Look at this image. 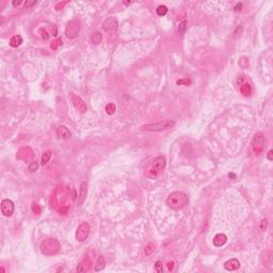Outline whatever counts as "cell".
Here are the masks:
<instances>
[{
    "label": "cell",
    "mask_w": 273,
    "mask_h": 273,
    "mask_svg": "<svg viewBox=\"0 0 273 273\" xmlns=\"http://www.w3.org/2000/svg\"><path fill=\"white\" fill-rule=\"evenodd\" d=\"M32 209H33V211L37 212V215H39L40 212H41V209H40L39 207H37V204H33V207H32Z\"/></svg>",
    "instance_id": "cell-30"
},
{
    "label": "cell",
    "mask_w": 273,
    "mask_h": 273,
    "mask_svg": "<svg viewBox=\"0 0 273 273\" xmlns=\"http://www.w3.org/2000/svg\"><path fill=\"white\" fill-rule=\"evenodd\" d=\"M79 31H80V25H79V22H76V20H72L66 26L65 35L68 39H75L76 37H78Z\"/></svg>",
    "instance_id": "cell-6"
},
{
    "label": "cell",
    "mask_w": 273,
    "mask_h": 273,
    "mask_svg": "<svg viewBox=\"0 0 273 273\" xmlns=\"http://www.w3.org/2000/svg\"><path fill=\"white\" fill-rule=\"evenodd\" d=\"M22 1H20V0H19V1H15V0H14V1L12 2V4H13V7H18V5L22 4Z\"/></svg>",
    "instance_id": "cell-32"
},
{
    "label": "cell",
    "mask_w": 273,
    "mask_h": 273,
    "mask_svg": "<svg viewBox=\"0 0 273 273\" xmlns=\"http://www.w3.org/2000/svg\"><path fill=\"white\" fill-rule=\"evenodd\" d=\"M265 147V136L261 132H257L253 139V149L256 154H259Z\"/></svg>",
    "instance_id": "cell-7"
},
{
    "label": "cell",
    "mask_w": 273,
    "mask_h": 273,
    "mask_svg": "<svg viewBox=\"0 0 273 273\" xmlns=\"http://www.w3.org/2000/svg\"><path fill=\"white\" fill-rule=\"evenodd\" d=\"M164 168H166V158L162 156H159L154 159L151 168L149 169V174L151 176H154V177H156L160 172H162L164 170Z\"/></svg>",
    "instance_id": "cell-4"
},
{
    "label": "cell",
    "mask_w": 273,
    "mask_h": 273,
    "mask_svg": "<svg viewBox=\"0 0 273 273\" xmlns=\"http://www.w3.org/2000/svg\"><path fill=\"white\" fill-rule=\"evenodd\" d=\"M35 3H37V1H26V2H25V7H34V5H35Z\"/></svg>",
    "instance_id": "cell-28"
},
{
    "label": "cell",
    "mask_w": 273,
    "mask_h": 273,
    "mask_svg": "<svg viewBox=\"0 0 273 273\" xmlns=\"http://www.w3.org/2000/svg\"><path fill=\"white\" fill-rule=\"evenodd\" d=\"M57 136L59 138H62V139H67L71 136V132L65 126H59L57 128Z\"/></svg>",
    "instance_id": "cell-14"
},
{
    "label": "cell",
    "mask_w": 273,
    "mask_h": 273,
    "mask_svg": "<svg viewBox=\"0 0 273 273\" xmlns=\"http://www.w3.org/2000/svg\"><path fill=\"white\" fill-rule=\"evenodd\" d=\"M60 242L54 238H47L41 243V252L44 255H54L60 251Z\"/></svg>",
    "instance_id": "cell-2"
},
{
    "label": "cell",
    "mask_w": 273,
    "mask_h": 273,
    "mask_svg": "<svg viewBox=\"0 0 273 273\" xmlns=\"http://www.w3.org/2000/svg\"><path fill=\"white\" fill-rule=\"evenodd\" d=\"M1 212L5 217H11L14 212V203L9 198H5L1 202Z\"/></svg>",
    "instance_id": "cell-9"
},
{
    "label": "cell",
    "mask_w": 273,
    "mask_h": 273,
    "mask_svg": "<svg viewBox=\"0 0 273 273\" xmlns=\"http://www.w3.org/2000/svg\"><path fill=\"white\" fill-rule=\"evenodd\" d=\"M240 91H241V93L244 96H250V94H251V92H252L251 85H250L249 83H244V84L241 85Z\"/></svg>",
    "instance_id": "cell-18"
},
{
    "label": "cell",
    "mask_w": 273,
    "mask_h": 273,
    "mask_svg": "<svg viewBox=\"0 0 273 273\" xmlns=\"http://www.w3.org/2000/svg\"><path fill=\"white\" fill-rule=\"evenodd\" d=\"M22 37L20 35H14V37H11L9 44L13 48H17V47H19L22 45Z\"/></svg>",
    "instance_id": "cell-15"
},
{
    "label": "cell",
    "mask_w": 273,
    "mask_h": 273,
    "mask_svg": "<svg viewBox=\"0 0 273 273\" xmlns=\"http://www.w3.org/2000/svg\"><path fill=\"white\" fill-rule=\"evenodd\" d=\"M90 225L87 222H82L78 227H77V230H76V239L78 240L79 242H83L88 239L89 235H90Z\"/></svg>",
    "instance_id": "cell-5"
},
{
    "label": "cell",
    "mask_w": 273,
    "mask_h": 273,
    "mask_svg": "<svg viewBox=\"0 0 273 273\" xmlns=\"http://www.w3.org/2000/svg\"><path fill=\"white\" fill-rule=\"evenodd\" d=\"M157 15L158 16H164V15L168 13V7H166V5H159L158 7H157Z\"/></svg>",
    "instance_id": "cell-20"
},
{
    "label": "cell",
    "mask_w": 273,
    "mask_h": 273,
    "mask_svg": "<svg viewBox=\"0 0 273 273\" xmlns=\"http://www.w3.org/2000/svg\"><path fill=\"white\" fill-rule=\"evenodd\" d=\"M175 126V121L173 119H166L162 122L154 123V124H145L141 127L144 131H163Z\"/></svg>",
    "instance_id": "cell-3"
},
{
    "label": "cell",
    "mask_w": 273,
    "mask_h": 273,
    "mask_svg": "<svg viewBox=\"0 0 273 273\" xmlns=\"http://www.w3.org/2000/svg\"><path fill=\"white\" fill-rule=\"evenodd\" d=\"M62 45V41H61V39H58L57 41H54V42H52L50 44V47L52 49H57L58 48L59 46H61Z\"/></svg>",
    "instance_id": "cell-26"
},
{
    "label": "cell",
    "mask_w": 273,
    "mask_h": 273,
    "mask_svg": "<svg viewBox=\"0 0 273 273\" xmlns=\"http://www.w3.org/2000/svg\"><path fill=\"white\" fill-rule=\"evenodd\" d=\"M71 99H72V102H73L74 107L78 110V111H80L81 113H85L87 111H88V107H87L85 102L83 101V99L80 97V96L75 95V94H72Z\"/></svg>",
    "instance_id": "cell-8"
},
{
    "label": "cell",
    "mask_w": 273,
    "mask_h": 273,
    "mask_svg": "<svg viewBox=\"0 0 273 273\" xmlns=\"http://www.w3.org/2000/svg\"><path fill=\"white\" fill-rule=\"evenodd\" d=\"M241 7H242V3H239V4L236 5V7H235V11H241Z\"/></svg>",
    "instance_id": "cell-33"
},
{
    "label": "cell",
    "mask_w": 273,
    "mask_h": 273,
    "mask_svg": "<svg viewBox=\"0 0 273 273\" xmlns=\"http://www.w3.org/2000/svg\"><path fill=\"white\" fill-rule=\"evenodd\" d=\"M224 268H225V270H227V271L238 270V269L240 268V261H239L237 258L228 259V260L224 263Z\"/></svg>",
    "instance_id": "cell-12"
},
{
    "label": "cell",
    "mask_w": 273,
    "mask_h": 273,
    "mask_svg": "<svg viewBox=\"0 0 273 273\" xmlns=\"http://www.w3.org/2000/svg\"><path fill=\"white\" fill-rule=\"evenodd\" d=\"M115 110H116V107H115L114 104H108V105L106 106V112H107L109 115H112L113 113L115 112Z\"/></svg>",
    "instance_id": "cell-21"
},
{
    "label": "cell",
    "mask_w": 273,
    "mask_h": 273,
    "mask_svg": "<svg viewBox=\"0 0 273 273\" xmlns=\"http://www.w3.org/2000/svg\"><path fill=\"white\" fill-rule=\"evenodd\" d=\"M267 226H268V220L267 219H263L260 221V229L263 232H266Z\"/></svg>",
    "instance_id": "cell-27"
},
{
    "label": "cell",
    "mask_w": 273,
    "mask_h": 273,
    "mask_svg": "<svg viewBox=\"0 0 273 273\" xmlns=\"http://www.w3.org/2000/svg\"><path fill=\"white\" fill-rule=\"evenodd\" d=\"M124 3H125L126 5H128V4H130V3H131V1H128V2H127V1H125Z\"/></svg>",
    "instance_id": "cell-35"
},
{
    "label": "cell",
    "mask_w": 273,
    "mask_h": 273,
    "mask_svg": "<svg viewBox=\"0 0 273 273\" xmlns=\"http://www.w3.org/2000/svg\"><path fill=\"white\" fill-rule=\"evenodd\" d=\"M186 29H187V20H183L179 24V26H178V33L181 34V35H183L185 33Z\"/></svg>",
    "instance_id": "cell-22"
},
{
    "label": "cell",
    "mask_w": 273,
    "mask_h": 273,
    "mask_svg": "<svg viewBox=\"0 0 273 273\" xmlns=\"http://www.w3.org/2000/svg\"><path fill=\"white\" fill-rule=\"evenodd\" d=\"M101 40H102V34L100 33V32H98V31L93 32L92 37H91V41H92L93 44H95V45L99 44L100 42H101Z\"/></svg>",
    "instance_id": "cell-17"
},
{
    "label": "cell",
    "mask_w": 273,
    "mask_h": 273,
    "mask_svg": "<svg viewBox=\"0 0 273 273\" xmlns=\"http://www.w3.org/2000/svg\"><path fill=\"white\" fill-rule=\"evenodd\" d=\"M66 3H67V1H64V2L59 3V4L56 7V9H57V10H61V7H64V5H65Z\"/></svg>",
    "instance_id": "cell-31"
},
{
    "label": "cell",
    "mask_w": 273,
    "mask_h": 273,
    "mask_svg": "<svg viewBox=\"0 0 273 273\" xmlns=\"http://www.w3.org/2000/svg\"><path fill=\"white\" fill-rule=\"evenodd\" d=\"M226 242H227V236L225 234H222V233L216 235L215 238H213V240H212L213 245L217 246V248L223 246L225 243H226Z\"/></svg>",
    "instance_id": "cell-13"
},
{
    "label": "cell",
    "mask_w": 273,
    "mask_h": 273,
    "mask_svg": "<svg viewBox=\"0 0 273 273\" xmlns=\"http://www.w3.org/2000/svg\"><path fill=\"white\" fill-rule=\"evenodd\" d=\"M155 269H156V271L158 273L163 272V263H162V261H160V260L156 261V263H155Z\"/></svg>",
    "instance_id": "cell-25"
},
{
    "label": "cell",
    "mask_w": 273,
    "mask_h": 273,
    "mask_svg": "<svg viewBox=\"0 0 273 273\" xmlns=\"http://www.w3.org/2000/svg\"><path fill=\"white\" fill-rule=\"evenodd\" d=\"M117 26H119V22H117V19L115 17L111 16V17H108L107 19L105 22H102V28L105 31H115L117 29Z\"/></svg>",
    "instance_id": "cell-10"
},
{
    "label": "cell",
    "mask_w": 273,
    "mask_h": 273,
    "mask_svg": "<svg viewBox=\"0 0 273 273\" xmlns=\"http://www.w3.org/2000/svg\"><path fill=\"white\" fill-rule=\"evenodd\" d=\"M168 267H169V271H172L173 270V268H174V263H169Z\"/></svg>",
    "instance_id": "cell-34"
},
{
    "label": "cell",
    "mask_w": 273,
    "mask_h": 273,
    "mask_svg": "<svg viewBox=\"0 0 273 273\" xmlns=\"http://www.w3.org/2000/svg\"><path fill=\"white\" fill-rule=\"evenodd\" d=\"M105 266H106L105 258H104L101 255L98 256V258H97V261H96V265H95V268H94V270H95L96 272H99V271H102L104 269H105Z\"/></svg>",
    "instance_id": "cell-16"
},
{
    "label": "cell",
    "mask_w": 273,
    "mask_h": 273,
    "mask_svg": "<svg viewBox=\"0 0 273 273\" xmlns=\"http://www.w3.org/2000/svg\"><path fill=\"white\" fill-rule=\"evenodd\" d=\"M37 169H39V163H37V161L31 162V163L29 164V166H28V171H29V172H31V173H33V172H37Z\"/></svg>",
    "instance_id": "cell-24"
},
{
    "label": "cell",
    "mask_w": 273,
    "mask_h": 273,
    "mask_svg": "<svg viewBox=\"0 0 273 273\" xmlns=\"http://www.w3.org/2000/svg\"><path fill=\"white\" fill-rule=\"evenodd\" d=\"M87 194H88V183L83 181L81 183L80 185V189H79V196H78V206L82 205V203L85 201V198H87Z\"/></svg>",
    "instance_id": "cell-11"
},
{
    "label": "cell",
    "mask_w": 273,
    "mask_h": 273,
    "mask_svg": "<svg viewBox=\"0 0 273 273\" xmlns=\"http://www.w3.org/2000/svg\"><path fill=\"white\" fill-rule=\"evenodd\" d=\"M189 203V196L181 191H174L166 198V205L171 209L181 210L186 207Z\"/></svg>",
    "instance_id": "cell-1"
},
{
    "label": "cell",
    "mask_w": 273,
    "mask_h": 273,
    "mask_svg": "<svg viewBox=\"0 0 273 273\" xmlns=\"http://www.w3.org/2000/svg\"><path fill=\"white\" fill-rule=\"evenodd\" d=\"M267 158H268V160H269V161H272V160H273V151H272V149H270V151H269Z\"/></svg>",
    "instance_id": "cell-29"
},
{
    "label": "cell",
    "mask_w": 273,
    "mask_h": 273,
    "mask_svg": "<svg viewBox=\"0 0 273 273\" xmlns=\"http://www.w3.org/2000/svg\"><path fill=\"white\" fill-rule=\"evenodd\" d=\"M154 251H155V245H154L153 243H148L146 246H145V249H144L145 255H151Z\"/></svg>",
    "instance_id": "cell-23"
},
{
    "label": "cell",
    "mask_w": 273,
    "mask_h": 273,
    "mask_svg": "<svg viewBox=\"0 0 273 273\" xmlns=\"http://www.w3.org/2000/svg\"><path fill=\"white\" fill-rule=\"evenodd\" d=\"M50 158H51V151H45V153L43 154L42 158H41V164H42V166H45V164H47V162L50 160Z\"/></svg>",
    "instance_id": "cell-19"
}]
</instances>
